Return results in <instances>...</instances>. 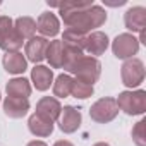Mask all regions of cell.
<instances>
[{
    "mask_svg": "<svg viewBox=\"0 0 146 146\" xmlns=\"http://www.w3.org/2000/svg\"><path fill=\"white\" fill-rule=\"evenodd\" d=\"M108 48V36L102 31H93L86 36V43H84V50L90 53V57H100L105 53V50Z\"/></svg>",
    "mask_w": 146,
    "mask_h": 146,
    "instance_id": "11",
    "label": "cell"
},
{
    "mask_svg": "<svg viewBox=\"0 0 146 146\" xmlns=\"http://www.w3.org/2000/svg\"><path fill=\"white\" fill-rule=\"evenodd\" d=\"M72 84H74V79H72L69 74L57 76V79L53 83V95L57 98H67L72 93Z\"/></svg>",
    "mask_w": 146,
    "mask_h": 146,
    "instance_id": "22",
    "label": "cell"
},
{
    "mask_svg": "<svg viewBox=\"0 0 146 146\" xmlns=\"http://www.w3.org/2000/svg\"><path fill=\"white\" fill-rule=\"evenodd\" d=\"M48 40L43 38V36H33L31 40H28L26 43V57L28 60L35 62V64H40L41 60H45V55H46V48H48Z\"/></svg>",
    "mask_w": 146,
    "mask_h": 146,
    "instance_id": "12",
    "label": "cell"
},
{
    "mask_svg": "<svg viewBox=\"0 0 146 146\" xmlns=\"http://www.w3.org/2000/svg\"><path fill=\"white\" fill-rule=\"evenodd\" d=\"M115 102H117V107L127 115H141L146 112V91L144 90L122 91Z\"/></svg>",
    "mask_w": 146,
    "mask_h": 146,
    "instance_id": "2",
    "label": "cell"
},
{
    "mask_svg": "<svg viewBox=\"0 0 146 146\" xmlns=\"http://www.w3.org/2000/svg\"><path fill=\"white\" fill-rule=\"evenodd\" d=\"M7 96H12V98H24L28 100L29 95H31V84L28 79L24 78H14L7 83Z\"/></svg>",
    "mask_w": 146,
    "mask_h": 146,
    "instance_id": "18",
    "label": "cell"
},
{
    "mask_svg": "<svg viewBox=\"0 0 146 146\" xmlns=\"http://www.w3.org/2000/svg\"><path fill=\"white\" fill-rule=\"evenodd\" d=\"M117 113H119V107L115 98H100L90 108V117L98 124H107L113 120Z\"/></svg>",
    "mask_w": 146,
    "mask_h": 146,
    "instance_id": "6",
    "label": "cell"
},
{
    "mask_svg": "<svg viewBox=\"0 0 146 146\" xmlns=\"http://www.w3.org/2000/svg\"><path fill=\"white\" fill-rule=\"evenodd\" d=\"M53 146H74V144H72L70 141H65V139H60V141H57Z\"/></svg>",
    "mask_w": 146,
    "mask_h": 146,
    "instance_id": "27",
    "label": "cell"
},
{
    "mask_svg": "<svg viewBox=\"0 0 146 146\" xmlns=\"http://www.w3.org/2000/svg\"><path fill=\"white\" fill-rule=\"evenodd\" d=\"M60 112H62V105L58 103L57 98H53V96H43L36 103V112L35 113H38V115L52 120V122H55L60 117Z\"/></svg>",
    "mask_w": 146,
    "mask_h": 146,
    "instance_id": "13",
    "label": "cell"
},
{
    "mask_svg": "<svg viewBox=\"0 0 146 146\" xmlns=\"http://www.w3.org/2000/svg\"><path fill=\"white\" fill-rule=\"evenodd\" d=\"M58 127L62 132L65 134H72V132H76L81 125V120H83V115L78 108H74L72 105H67L62 108L60 112V117H58Z\"/></svg>",
    "mask_w": 146,
    "mask_h": 146,
    "instance_id": "8",
    "label": "cell"
},
{
    "mask_svg": "<svg viewBox=\"0 0 146 146\" xmlns=\"http://www.w3.org/2000/svg\"><path fill=\"white\" fill-rule=\"evenodd\" d=\"M0 4H2V2H0Z\"/></svg>",
    "mask_w": 146,
    "mask_h": 146,
    "instance_id": "30",
    "label": "cell"
},
{
    "mask_svg": "<svg viewBox=\"0 0 146 146\" xmlns=\"http://www.w3.org/2000/svg\"><path fill=\"white\" fill-rule=\"evenodd\" d=\"M50 5L60 9V17L67 28H76L86 35L88 31L103 26L107 21V12L103 7L91 2H62Z\"/></svg>",
    "mask_w": 146,
    "mask_h": 146,
    "instance_id": "1",
    "label": "cell"
},
{
    "mask_svg": "<svg viewBox=\"0 0 146 146\" xmlns=\"http://www.w3.org/2000/svg\"><path fill=\"white\" fill-rule=\"evenodd\" d=\"M137 50H139V41L131 33H122L112 41V52L120 60L132 58V55H136Z\"/></svg>",
    "mask_w": 146,
    "mask_h": 146,
    "instance_id": "7",
    "label": "cell"
},
{
    "mask_svg": "<svg viewBox=\"0 0 146 146\" xmlns=\"http://www.w3.org/2000/svg\"><path fill=\"white\" fill-rule=\"evenodd\" d=\"M45 58L50 62V67L52 69H60L62 67V62H64V48H62V41L60 40H53V41L48 43Z\"/></svg>",
    "mask_w": 146,
    "mask_h": 146,
    "instance_id": "21",
    "label": "cell"
},
{
    "mask_svg": "<svg viewBox=\"0 0 146 146\" xmlns=\"http://www.w3.org/2000/svg\"><path fill=\"white\" fill-rule=\"evenodd\" d=\"M26 146H46V143H43V141H31Z\"/></svg>",
    "mask_w": 146,
    "mask_h": 146,
    "instance_id": "28",
    "label": "cell"
},
{
    "mask_svg": "<svg viewBox=\"0 0 146 146\" xmlns=\"http://www.w3.org/2000/svg\"><path fill=\"white\" fill-rule=\"evenodd\" d=\"M28 127L31 131V134L38 136V137H46L53 132V122L38 115V113H33L28 120Z\"/></svg>",
    "mask_w": 146,
    "mask_h": 146,
    "instance_id": "17",
    "label": "cell"
},
{
    "mask_svg": "<svg viewBox=\"0 0 146 146\" xmlns=\"http://www.w3.org/2000/svg\"><path fill=\"white\" fill-rule=\"evenodd\" d=\"M86 33L76 29V28H65L64 29V36H62V45L64 46H72V48H79L84 50V43H86Z\"/></svg>",
    "mask_w": 146,
    "mask_h": 146,
    "instance_id": "19",
    "label": "cell"
},
{
    "mask_svg": "<svg viewBox=\"0 0 146 146\" xmlns=\"http://www.w3.org/2000/svg\"><path fill=\"white\" fill-rule=\"evenodd\" d=\"M23 38H19V35L14 29V21L9 16H2L0 17V48L5 50L7 53L12 52H19V48L23 46Z\"/></svg>",
    "mask_w": 146,
    "mask_h": 146,
    "instance_id": "3",
    "label": "cell"
},
{
    "mask_svg": "<svg viewBox=\"0 0 146 146\" xmlns=\"http://www.w3.org/2000/svg\"><path fill=\"white\" fill-rule=\"evenodd\" d=\"M62 48H64V62H62V67L69 72V74H72V70H74L76 64L81 60V57H84L83 55V50L72 48V46H64V45H62Z\"/></svg>",
    "mask_w": 146,
    "mask_h": 146,
    "instance_id": "23",
    "label": "cell"
},
{
    "mask_svg": "<svg viewBox=\"0 0 146 146\" xmlns=\"http://www.w3.org/2000/svg\"><path fill=\"white\" fill-rule=\"evenodd\" d=\"M28 110H29V100L7 96L4 102V113L11 119H21L28 113Z\"/></svg>",
    "mask_w": 146,
    "mask_h": 146,
    "instance_id": "15",
    "label": "cell"
},
{
    "mask_svg": "<svg viewBox=\"0 0 146 146\" xmlns=\"http://www.w3.org/2000/svg\"><path fill=\"white\" fill-rule=\"evenodd\" d=\"M105 5H112V7H120V5H125V0H119V2H107V0H105Z\"/></svg>",
    "mask_w": 146,
    "mask_h": 146,
    "instance_id": "26",
    "label": "cell"
},
{
    "mask_svg": "<svg viewBox=\"0 0 146 146\" xmlns=\"http://www.w3.org/2000/svg\"><path fill=\"white\" fill-rule=\"evenodd\" d=\"M93 146H110V144L108 143H95Z\"/></svg>",
    "mask_w": 146,
    "mask_h": 146,
    "instance_id": "29",
    "label": "cell"
},
{
    "mask_svg": "<svg viewBox=\"0 0 146 146\" xmlns=\"http://www.w3.org/2000/svg\"><path fill=\"white\" fill-rule=\"evenodd\" d=\"M93 93H95V88H93L91 84L83 83V81H79V79H74V84H72V93H70L74 98H78V100H86V98H90Z\"/></svg>",
    "mask_w": 146,
    "mask_h": 146,
    "instance_id": "24",
    "label": "cell"
},
{
    "mask_svg": "<svg viewBox=\"0 0 146 146\" xmlns=\"http://www.w3.org/2000/svg\"><path fill=\"white\" fill-rule=\"evenodd\" d=\"M124 24L129 31L132 33H141L146 28V9L137 5V7H131L125 14H124Z\"/></svg>",
    "mask_w": 146,
    "mask_h": 146,
    "instance_id": "9",
    "label": "cell"
},
{
    "mask_svg": "<svg viewBox=\"0 0 146 146\" xmlns=\"http://www.w3.org/2000/svg\"><path fill=\"white\" fill-rule=\"evenodd\" d=\"M144 125H146V120H139L134 127H132V141L137 144V146H146V137H144Z\"/></svg>",
    "mask_w": 146,
    "mask_h": 146,
    "instance_id": "25",
    "label": "cell"
},
{
    "mask_svg": "<svg viewBox=\"0 0 146 146\" xmlns=\"http://www.w3.org/2000/svg\"><path fill=\"white\" fill-rule=\"evenodd\" d=\"M31 81L38 91H46L53 83V70L46 65H35L31 70Z\"/></svg>",
    "mask_w": 146,
    "mask_h": 146,
    "instance_id": "14",
    "label": "cell"
},
{
    "mask_svg": "<svg viewBox=\"0 0 146 146\" xmlns=\"http://www.w3.org/2000/svg\"><path fill=\"white\" fill-rule=\"evenodd\" d=\"M36 31H40L43 38H55L60 33V23H58L57 16L52 12L40 14L38 21H36Z\"/></svg>",
    "mask_w": 146,
    "mask_h": 146,
    "instance_id": "10",
    "label": "cell"
},
{
    "mask_svg": "<svg viewBox=\"0 0 146 146\" xmlns=\"http://www.w3.org/2000/svg\"><path fill=\"white\" fill-rule=\"evenodd\" d=\"M122 84L127 88H137L144 81V64L139 58H129L120 67Z\"/></svg>",
    "mask_w": 146,
    "mask_h": 146,
    "instance_id": "5",
    "label": "cell"
},
{
    "mask_svg": "<svg viewBox=\"0 0 146 146\" xmlns=\"http://www.w3.org/2000/svg\"><path fill=\"white\" fill-rule=\"evenodd\" d=\"M2 64H4V69L9 72V74H23V72L28 69V60L19 52L5 53Z\"/></svg>",
    "mask_w": 146,
    "mask_h": 146,
    "instance_id": "16",
    "label": "cell"
},
{
    "mask_svg": "<svg viewBox=\"0 0 146 146\" xmlns=\"http://www.w3.org/2000/svg\"><path fill=\"white\" fill-rule=\"evenodd\" d=\"M72 74H76V79L93 86V83H96L100 79L102 64L95 57H81V60L76 64L74 70H72Z\"/></svg>",
    "mask_w": 146,
    "mask_h": 146,
    "instance_id": "4",
    "label": "cell"
},
{
    "mask_svg": "<svg viewBox=\"0 0 146 146\" xmlns=\"http://www.w3.org/2000/svg\"><path fill=\"white\" fill-rule=\"evenodd\" d=\"M14 29H16V33L19 35V38H23V40H31V38L35 36V33H36V21H35L33 17H28V16L17 17V19L14 21Z\"/></svg>",
    "mask_w": 146,
    "mask_h": 146,
    "instance_id": "20",
    "label": "cell"
}]
</instances>
